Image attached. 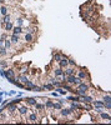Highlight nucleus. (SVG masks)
Instances as JSON below:
<instances>
[{"label":"nucleus","instance_id":"nucleus-1","mask_svg":"<svg viewBox=\"0 0 111 125\" xmlns=\"http://www.w3.org/2000/svg\"><path fill=\"white\" fill-rule=\"evenodd\" d=\"M75 75L77 78H80L81 80H84V81H90L91 80L90 74H89V71L85 68H79V66H77V70H76V74Z\"/></svg>","mask_w":111,"mask_h":125},{"label":"nucleus","instance_id":"nucleus-2","mask_svg":"<svg viewBox=\"0 0 111 125\" xmlns=\"http://www.w3.org/2000/svg\"><path fill=\"white\" fill-rule=\"evenodd\" d=\"M30 108L27 106L26 104H23V103H20V104L18 105V110H16V113L20 115V118H25L27 115V113H29Z\"/></svg>","mask_w":111,"mask_h":125},{"label":"nucleus","instance_id":"nucleus-3","mask_svg":"<svg viewBox=\"0 0 111 125\" xmlns=\"http://www.w3.org/2000/svg\"><path fill=\"white\" fill-rule=\"evenodd\" d=\"M8 39L11 41V44L15 46V50H16V48H20L21 46V38H20V35L10 34V35H8Z\"/></svg>","mask_w":111,"mask_h":125},{"label":"nucleus","instance_id":"nucleus-4","mask_svg":"<svg viewBox=\"0 0 111 125\" xmlns=\"http://www.w3.org/2000/svg\"><path fill=\"white\" fill-rule=\"evenodd\" d=\"M81 79L80 78H77L76 75H66V80H65V83H68L70 85H73V86H76L77 84H80L81 83Z\"/></svg>","mask_w":111,"mask_h":125},{"label":"nucleus","instance_id":"nucleus-5","mask_svg":"<svg viewBox=\"0 0 111 125\" xmlns=\"http://www.w3.org/2000/svg\"><path fill=\"white\" fill-rule=\"evenodd\" d=\"M5 110H6V113H8L9 116H14L15 113H16V110H18V104H14L13 101H9L8 105H6V108H5Z\"/></svg>","mask_w":111,"mask_h":125},{"label":"nucleus","instance_id":"nucleus-6","mask_svg":"<svg viewBox=\"0 0 111 125\" xmlns=\"http://www.w3.org/2000/svg\"><path fill=\"white\" fill-rule=\"evenodd\" d=\"M26 119H27V121H29V123H39V115L36 114V110L27 113Z\"/></svg>","mask_w":111,"mask_h":125},{"label":"nucleus","instance_id":"nucleus-7","mask_svg":"<svg viewBox=\"0 0 111 125\" xmlns=\"http://www.w3.org/2000/svg\"><path fill=\"white\" fill-rule=\"evenodd\" d=\"M35 35L34 34H29V33H24V36H23V41L25 44H32L35 41Z\"/></svg>","mask_w":111,"mask_h":125},{"label":"nucleus","instance_id":"nucleus-8","mask_svg":"<svg viewBox=\"0 0 111 125\" xmlns=\"http://www.w3.org/2000/svg\"><path fill=\"white\" fill-rule=\"evenodd\" d=\"M94 99H95V98H94L92 95L85 94V95H81L80 96V103H81V104H91Z\"/></svg>","mask_w":111,"mask_h":125},{"label":"nucleus","instance_id":"nucleus-9","mask_svg":"<svg viewBox=\"0 0 111 125\" xmlns=\"http://www.w3.org/2000/svg\"><path fill=\"white\" fill-rule=\"evenodd\" d=\"M24 33H29V34H36L37 33V26L30 25V26H23V34Z\"/></svg>","mask_w":111,"mask_h":125},{"label":"nucleus","instance_id":"nucleus-10","mask_svg":"<svg viewBox=\"0 0 111 125\" xmlns=\"http://www.w3.org/2000/svg\"><path fill=\"white\" fill-rule=\"evenodd\" d=\"M46 81H48V83H50V84H51V85L54 86V88H56V86H61V83H60V81L58 80V78H56V76H54V75H51V76H49Z\"/></svg>","mask_w":111,"mask_h":125},{"label":"nucleus","instance_id":"nucleus-11","mask_svg":"<svg viewBox=\"0 0 111 125\" xmlns=\"http://www.w3.org/2000/svg\"><path fill=\"white\" fill-rule=\"evenodd\" d=\"M23 101H25V104L27 105V106H34L36 103H37V99L36 98H32V96H27V98H25V99L23 100Z\"/></svg>","mask_w":111,"mask_h":125},{"label":"nucleus","instance_id":"nucleus-12","mask_svg":"<svg viewBox=\"0 0 111 125\" xmlns=\"http://www.w3.org/2000/svg\"><path fill=\"white\" fill-rule=\"evenodd\" d=\"M1 28L4 29L5 33H11V30L14 28V23H13V21H8V23H5V24L1 25Z\"/></svg>","mask_w":111,"mask_h":125},{"label":"nucleus","instance_id":"nucleus-13","mask_svg":"<svg viewBox=\"0 0 111 125\" xmlns=\"http://www.w3.org/2000/svg\"><path fill=\"white\" fill-rule=\"evenodd\" d=\"M76 70H77V66L74 68V66H66L64 69V74L65 75H75L76 74Z\"/></svg>","mask_w":111,"mask_h":125},{"label":"nucleus","instance_id":"nucleus-14","mask_svg":"<svg viewBox=\"0 0 111 125\" xmlns=\"http://www.w3.org/2000/svg\"><path fill=\"white\" fill-rule=\"evenodd\" d=\"M68 59H69V56L63 55L61 60H60V61L58 63V66H59V68H61V69H65L66 66H68Z\"/></svg>","mask_w":111,"mask_h":125},{"label":"nucleus","instance_id":"nucleus-15","mask_svg":"<svg viewBox=\"0 0 111 125\" xmlns=\"http://www.w3.org/2000/svg\"><path fill=\"white\" fill-rule=\"evenodd\" d=\"M51 74L54 75V76L59 78V76H61V75L64 74V69L59 68V66H56V68H53V70H51Z\"/></svg>","mask_w":111,"mask_h":125},{"label":"nucleus","instance_id":"nucleus-16","mask_svg":"<svg viewBox=\"0 0 111 125\" xmlns=\"http://www.w3.org/2000/svg\"><path fill=\"white\" fill-rule=\"evenodd\" d=\"M8 56H9V50L4 45L0 46V59H5V58H8Z\"/></svg>","mask_w":111,"mask_h":125},{"label":"nucleus","instance_id":"nucleus-17","mask_svg":"<svg viewBox=\"0 0 111 125\" xmlns=\"http://www.w3.org/2000/svg\"><path fill=\"white\" fill-rule=\"evenodd\" d=\"M25 16H18V18L15 19V24L14 25H18V26H24L25 25Z\"/></svg>","mask_w":111,"mask_h":125},{"label":"nucleus","instance_id":"nucleus-18","mask_svg":"<svg viewBox=\"0 0 111 125\" xmlns=\"http://www.w3.org/2000/svg\"><path fill=\"white\" fill-rule=\"evenodd\" d=\"M10 34H14V35H21L23 34V26H18V25H14V28L11 30Z\"/></svg>","mask_w":111,"mask_h":125},{"label":"nucleus","instance_id":"nucleus-19","mask_svg":"<svg viewBox=\"0 0 111 125\" xmlns=\"http://www.w3.org/2000/svg\"><path fill=\"white\" fill-rule=\"evenodd\" d=\"M64 54L61 51H56V53H54L53 54V61L54 63H59L60 60H61V58H63Z\"/></svg>","mask_w":111,"mask_h":125},{"label":"nucleus","instance_id":"nucleus-20","mask_svg":"<svg viewBox=\"0 0 111 125\" xmlns=\"http://www.w3.org/2000/svg\"><path fill=\"white\" fill-rule=\"evenodd\" d=\"M5 74H6L8 78H15V76H16L15 69H13V68H6V69H5ZM6 80H8V79H6Z\"/></svg>","mask_w":111,"mask_h":125},{"label":"nucleus","instance_id":"nucleus-21","mask_svg":"<svg viewBox=\"0 0 111 125\" xmlns=\"http://www.w3.org/2000/svg\"><path fill=\"white\" fill-rule=\"evenodd\" d=\"M66 100H68V101L80 103V96H77V95H75V94H73V95H66Z\"/></svg>","mask_w":111,"mask_h":125},{"label":"nucleus","instance_id":"nucleus-22","mask_svg":"<svg viewBox=\"0 0 111 125\" xmlns=\"http://www.w3.org/2000/svg\"><path fill=\"white\" fill-rule=\"evenodd\" d=\"M9 14V6L8 5H5V4H3L1 6H0V15H8Z\"/></svg>","mask_w":111,"mask_h":125},{"label":"nucleus","instance_id":"nucleus-23","mask_svg":"<svg viewBox=\"0 0 111 125\" xmlns=\"http://www.w3.org/2000/svg\"><path fill=\"white\" fill-rule=\"evenodd\" d=\"M32 108H34L35 110H37V111H44V110H46V109H45V105H44V103H39V101H37Z\"/></svg>","mask_w":111,"mask_h":125},{"label":"nucleus","instance_id":"nucleus-24","mask_svg":"<svg viewBox=\"0 0 111 125\" xmlns=\"http://www.w3.org/2000/svg\"><path fill=\"white\" fill-rule=\"evenodd\" d=\"M4 46H5V48H6V49H8V50H9V51H10V50H11V49H13V48L15 49V46H14V45L11 44V41H10V40L8 39V38H5V40H4Z\"/></svg>","mask_w":111,"mask_h":125},{"label":"nucleus","instance_id":"nucleus-25","mask_svg":"<svg viewBox=\"0 0 111 125\" xmlns=\"http://www.w3.org/2000/svg\"><path fill=\"white\" fill-rule=\"evenodd\" d=\"M55 91L56 93H59V95H63V96H66L68 95V91H66L64 88H61V86H56V88H54Z\"/></svg>","mask_w":111,"mask_h":125},{"label":"nucleus","instance_id":"nucleus-26","mask_svg":"<svg viewBox=\"0 0 111 125\" xmlns=\"http://www.w3.org/2000/svg\"><path fill=\"white\" fill-rule=\"evenodd\" d=\"M53 104H54V100H50V99H46L45 101H44V105H45L46 110H51L53 109Z\"/></svg>","mask_w":111,"mask_h":125},{"label":"nucleus","instance_id":"nucleus-27","mask_svg":"<svg viewBox=\"0 0 111 125\" xmlns=\"http://www.w3.org/2000/svg\"><path fill=\"white\" fill-rule=\"evenodd\" d=\"M99 115H100V118H101V119H102V120H107V121H109V120H110V119H111V116H110V114H109V113H106V111H105V110H104L102 113H100V114H99Z\"/></svg>","mask_w":111,"mask_h":125},{"label":"nucleus","instance_id":"nucleus-28","mask_svg":"<svg viewBox=\"0 0 111 125\" xmlns=\"http://www.w3.org/2000/svg\"><path fill=\"white\" fill-rule=\"evenodd\" d=\"M8 21H11V15H10V14L3 15V16H1V25L5 24V23H8Z\"/></svg>","mask_w":111,"mask_h":125},{"label":"nucleus","instance_id":"nucleus-29","mask_svg":"<svg viewBox=\"0 0 111 125\" xmlns=\"http://www.w3.org/2000/svg\"><path fill=\"white\" fill-rule=\"evenodd\" d=\"M63 108V105L60 104V103H58V101H55L54 100V104H53V109L51 110H54V111H59L60 109Z\"/></svg>","mask_w":111,"mask_h":125},{"label":"nucleus","instance_id":"nucleus-30","mask_svg":"<svg viewBox=\"0 0 111 125\" xmlns=\"http://www.w3.org/2000/svg\"><path fill=\"white\" fill-rule=\"evenodd\" d=\"M68 66H74V68H76L77 66V63L74 60L73 58H69L68 59Z\"/></svg>","mask_w":111,"mask_h":125},{"label":"nucleus","instance_id":"nucleus-31","mask_svg":"<svg viewBox=\"0 0 111 125\" xmlns=\"http://www.w3.org/2000/svg\"><path fill=\"white\" fill-rule=\"evenodd\" d=\"M41 88H42V90H54V86L50 84V83H45V84L41 86Z\"/></svg>","mask_w":111,"mask_h":125},{"label":"nucleus","instance_id":"nucleus-32","mask_svg":"<svg viewBox=\"0 0 111 125\" xmlns=\"http://www.w3.org/2000/svg\"><path fill=\"white\" fill-rule=\"evenodd\" d=\"M102 101H104V103H111V96H110L109 93L104 94V96H102Z\"/></svg>","mask_w":111,"mask_h":125},{"label":"nucleus","instance_id":"nucleus-33","mask_svg":"<svg viewBox=\"0 0 111 125\" xmlns=\"http://www.w3.org/2000/svg\"><path fill=\"white\" fill-rule=\"evenodd\" d=\"M31 91H35V93H40V91H44V90H42L41 86H39V85H36V84H35L34 86H32Z\"/></svg>","mask_w":111,"mask_h":125},{"label":"nucleus","instance_id":"nucleus-34","mask_svg":"<svg viewBox=\"0 0 111 125\" xmlns=\"http://www.w3.org/2000/svg\"><path fill=\"white\" fill-rule=\"evenodd\" d=\"M0 66H3L4 69H6V68L9 66V64H8V61H6V60L1 59V60H0Z\"/></svg>","mask_w":111,"mask_h":125},{"label":"nucleus","instance_id":"nucleus-35","mask_svg":"<svg viewBox=\"0 0 111 125\" xmlns=\"http://www.w3.org/2000/svg\"><path fill=\"white\" fill-rule=\"evenodd\" d=\"M55 101L60 103V104H61L63 106H64V105H66V103H68V100H60V99H59V100H55Z\"/></svg>","mask_w":111,"mask_h":125},{"label":"nucleus","instance_id":"nucleus-36","mask_svg":"<svg viewBox=\"0 0 111 125\" xmlns=\"http://www.w3.org/2000/svg\"><path fill=\"white\" fill-rule=\"evenodd\" d=\"M8 94H9V95H16V91H15V90H11V91H9Z\"/></svg>","mask_w":111,"mask_h":125},{"label":"nucleus","instance_id":"nucleus-37","mask_svg":"<svg viewBox=\"0 0 111 125\" xmlns=\"http://www.w3.org/2000/svg\"><path fill=\"white\" fill-rule=\"evenodd\" d=\"M51 95H53L54 98H56V96H59V93H56V91H53V93H51Z\"/></svg>","mask_w":111,"mask_h":125},{"label":"nucleus","instance_id":"nucleus-38","mask_svg":"<svg viewBox=\"0 0 111 125\" xmlns=\"http://www.w3.org/2000/svg\"><path fill=\"white\" fill-rule=\"evenodd\" d=\"M0 1H1V3H4V4H5V3H8L9 0H0Z\"/></svg>","mask_w":111,"mask_h":125},{"label":"nucleus","instance_id":"nucleus-39","mask_svg":"<svg viewBox=\"0 0 111 125\" xmlns=\"http://www.w3.org/2000/svg\"><path fill=\"white\" fill-rule=\"evenodd\" d=\"M3 100H4V99H3V96H0V104L3 103Z\"/></svg>","mask_w":111,"mask_h":125}]
</instances>
